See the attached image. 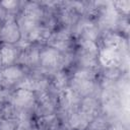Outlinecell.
<instances>
[{"label":"cell","mask_w":130,"mask_h":130,"mask_svg":"<svg viewBox=\"0 0 130 130\" xmlns=\"http://www.w3.org/2000/svg\"><path fill=\"white\" fill-rule=\"evenodd\" d=\"M66 62V54L59 52L57 49L44 46L40 49L39 55V66L45 70L50 71H57L63 69L62 66Z\"/></svg>","instance_id":"1"},{"label":"cell","mask_w":130,"mask_h":130,"mask_svg":"<svg viewBox=\"0 0 130 130\" xmlns=\"http://www.w3.org/2000/svg\"><path fill=\"white\" fill-rule=\"evenodd\" d=\"M9 102L13 105L16 112L28 111L35 113L37 94L34 91L24 88H16L11 93Z\"/></svg>","instance_id":"2"},{"label":"cell","mask_w":130,"mask_h":130,"mask_svg":"<svg viewBox=\"0 0 130 130\" xmlns=\"http://www.w3.org/2000/svg\"><path fill=\"white\" fill-rule=\"evenodd\" d=\"M21 40V32L16 20L12 14H7L3 20L0 32V44L16 45Z\"/></svg>","instance_id":"3"},{"label":"cell","mask_w":130,"mask_h":130,"mask_svg":"<svg viewBox=\"0 0 130 130\" xmlns=\"http://www.w3.org/2000/svg\"><path fill=\"white\" fill-rule=\"evenodd\" d=\"M72 38H73V35L71 30L69 29V27L63 26V27H60L54 30L51 34L46 44L47 46L53 47L57 49L59 52L66 54V53H69V50L71 48Z\"/></svg>","instance_id":"4"},{"label":"cell","mask_w":130,"mask_h":130,"mask_svg":"<svg viewBox=\"0 0 130 130\" xmlns=\"http://www.w3.org/2000/svg\"><path fill=\"white\" fill-rule=\"evenodd\" d=\"M57 109H58L57 93L47 90V91L37 94L35 113L38 115V117L43 116V115L57 113Z\"/></svg>","instance_id":"5"},{"label":"cell","mask_w":130,"mask_h":130,"mask_svg":"<svg viewBox=\"0 0 130 130\" xmlns=\"http://www.w3.org/2000/svg\"><path fill=\"white\" fill-rule=\"evenodd\" d=\"M25 75L23 66L17 63L7 67H2L0 68V86H16Z\"/></svg>","instance_id":"6"},{"label":"cell","mask_w":130,"mask_h":130,"mask_svg":"<svg viewBox=\"0 0 130 130\" xmlns=\"http://www.w3.org/2000/svg\"><path fill=\"white\" fill-rule=\"evenodd\" d=\"M122 50L100 47L98 54V63L104 69L119 68L123 62Z\"/></svg>","instance_id":"7"},{"label":"cell","mask_w":130,"mask_h":130,"mask_svg":"<svg viewBox=\"0 0 130 130\" xmlns=\"http://www.w3.org/2000/svg\"><path fill=\"white\" fill-rule=\"evenodd\" d=\"M58 99V109L63 111L64 113H71L79 108V104L81 98L70 87L67 86L63 90L57 93Z\"/></svg>","instance_id":"8"},{"label":"cell","mask_w":130,"mask_h":130,"mask_svg":"<svg viewBox=\"0 0 130 130\" xmlns=\"http://www.w3.org/2000/svg\"><path fill=\"white\" fill-rule=\"evenodd\" d=\"M50 81L42 75H25L16 85V88H24L36 94L49 90Z\"/></svg>","instance_id":"9"},{"label":"cell","mask_w":130,"mask_h":130,"mask_svg":"<svg viewBox=\"0 0 130 130\" xmlns=\"http://www.w3.org/2000/svg\"><path fill=\"white\" fill-rule=\"evenodd\" d=\"M20 51L16 45L0 44V67H7L17 63Z\"/></svg>","instance_id":"10"},{"label":"cell","mask_w":130,"mask_h":130,"mask_svg":"<svg viewBox=\"0 0 130 130\" xmlns=\"http://www.w3.org/2000/svg\"><path fill=\"white\" fill-rule=\"evenodd\" d=\"M101 43L103 48H110V49H117V50H122L124 43H125V38L123 34L117 30H105L102 34L101 37Z\"/></svg>","instance_id":"11"},{"label":"cell","mask_w":130,"mask_h":130,"mask_svg":"<svg viewBox=\"0 0 130 130\" xmlns=\"http://www.w3.org/2000/svg\"><path fill=\"white\" fill-rule=\"evenodd\" d=\"M85 116H87L90 121L99 116L100 111H101V103L96 96L93 95H88L85 98H82L79 104L78 108Z\"/></svg>","instance_id":"12"},{"label":"cell","mask_w":130,"mask_h":130,"mask_svg":"<svg viewBox=\"0 0 130 130\" xmlns=\"http://www.w3.org/2000/svg\"><path fill=\"white\" fill-rule=\"evenodd\" d=\"M20 15L28 20L43 23V19L45 17V9L40 3L26 2L24 7L22 8V12Z\"/></svg>","instance_id":"13"},{"label":"cell","mask_w":130,"mask_h":130,"mask_svg":"<svg viewBox=\"0 0 130 130\" xmlns=\"http://www.w3.org/2000/svg\"><path fill=\"white\" fill-rule=\"evenodd\" d=\"M90 119L79 109L71 112L67 116V124L71 130H87Z\"/></svg>","instance_id":"14"},{"label":"cell","mask_w":130,"mask_h":130,"mask_svg":"<svg viewBox=\"0 0 130 130\" xmlns=\"http://www.w3.org/2000/svg\"><path fill=\"white\" fill-rule=\"evenodd\" d=\"M39 55H40V48L31 45L27 49L20 52L17 60V64L27 67L39 66Z\"/></svg>","instance_id":"15"},{"label":"cell","mask_w":130,"mask_h":130,"mask_svg":"<svg viewBox=\"0 0 130 130\" xmlns=\"http://www.w3.org/2000/svg\"><path fill=\"white\" fill-rule=\"evenodd\" d=\"M60 122L57 113L40 116L36 119L37 130H58L61 127Z\"/></svg>","instance_id":"16"},{"label":"cell","mask_w":130,"mask_h":130,"mask_svg":"<svg viewBox=\"0 0 130 130\" xmlns=\"http://www.w3.org/2000/svg\"><path fill=\"white\" fill-rule=\"evenodd\" d=\"M69 81H70V77L68 76L67 72L64 69H60V70L55 71L51 79V84L53 88L56 90V92L58 93L59 91L69 86Z\"/></svg>","instance_id":"17"},{"label":"cell","mask_w":130,"mask_h":130,"mask_svg":"<svg viewBox=\"0 0 130 130\" xmlns=\"http://www.w3.org/2000/svg\"><path fill=\"white\" fill-rule=\"evenodd\" d=\"M112 5L115 8V10L117 11V13L119 15H121V17H127L128 16L129 9H130V1L129 0H125V1H114L112 3Z\"/></svg>","instance_id":"18"},{"label":"cell","mask_w":130,"mask_h":130,"mask_svg":"<svg viewBox=\"0 0 130 130\" xmlns=\"http://www.w3.org/2000/svg\"><path fill=\"white\" fill-rule=\"evenodd\" d=\"M108 126H109V124H108L107 120L104 117L99 115L90 121L87 130H107Z\"/></svg>","instance_id":"19"},{"label":"cell","mask_w":130,"mask_h":130,"mask_svg":"<svg viewBox=\"0 0 130 130\" xmlns=\"http://www.w3.org/2000/svg\"><path fill=\"white\" fill-rule=\"evenodd\" d=\"M19 4L20 3L18 1H15V0H8V1H1L0 2V6L4 9V11L7 14H12V15H14V13L17 11Z\"/></svg>","instance_id":"20"},{"label":"cell","mask_w":130,"mask_h":130,"mask_svg":"<svg viewBox=\"0 0 130 130\" xmlns=\"http://www.w3.org/2000/svg\"><path fill=\"white\" fill-rule=\"evenodd\" d=\"M0 130H16L14 120H0Z\"/></svg>","instance_id":"21"},{"label":"cell","mask_w":130,"mask_h":130,"mask_svg":"<svg viewBox=\"0 0 130 130\" xmlns=\"http://www.w3.org/2000/svg\"><path fill=\"white\" fill-rule=\"evenodd\" d=\"M107 130H128V128L123 122L117 121V122H113V123L109 124Z\"/></svg>","instance_id":"22"},{"label":"cell","mask_w":130,"mask_h":130,"mask_svg":"<svg viewBox=\"0 0 130 130\" xmlns=\"http://www.w3.org/2000/svg\"><path fill=\"white\" fill-rule=\"evenodd\" d=\"M2 23H3V21L0 19V32H1V28H2Z\"/></svg>","instance_id":"23"}]
</instances>
